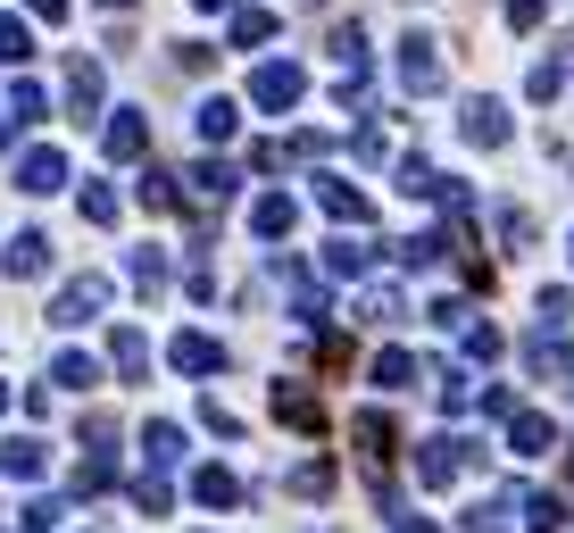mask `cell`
<instances>
[{"mask_svg":"<svg viewBox=\"0 0 574 533\" xmlns=\"http://www.w3.org/2000/svg\"><path fill=\"white\" fill-rule=\"evenodd\" d=\"M466 458H475V442H466V434H442V442H425L416 476H425V483H450V476H466Z\"/></svg>","mask_w":574,"mask_h":533,"instance_id":"cell-1","label":"cell"},{"mask_svg":"<svg viewBox=\"0 0 574 533\" xmlns=\"http://www.w3.org/2000/svg\"><path fill=\"white\" fill-rule=\"evenodd\" d=\"M250 100H259V109H292L300 100V67H259V76H250Z\"/></svg>","mask_w":574,"mask_h":533,"instance_id":"cell-2","label":"cell"},{"mask_svg":"<svg viewBox=\"0 0 574 533\" xmlns=\"http://www.w3.org/2000/svg\"><path fill=\"white\" fill-rule=\"evenodd\" d=\"M400 76L416 84V93H433V84H442V58H433V42H425V34L400 42Z\"/></svg>","mask_w":574,"mask_h":533,"instance_id":"cell-3","label":"cell"},{"mask_svg":"<svg viewBox=\"0 0 574 533\" xmlns=\"http://www.w3.org/2000/svg\"><path fill=\"white\" fill-rule=\"evenodd\" d=\"M42 250H51V242H42V233H25V242L9 250V275H42Z\"/></svg>","mask_w":574,"mask_h":533,"instance_id":"cell-10","label":"cell"},{"mask_svg":"<svg viewBox=\"0 0 574 533\" xmlns=\"http://www.w3.org/2000/svg\"><path fill=\"white\" fill-rule=\"evenodd\" d=\"M0 58H25V25H0Z\"/></svg>","mask_w":574,"mask_h":533,"instance_id":"cell-17","label":"cell"},{"mask_svg":"<svg viewBox=\"0 0 574 533\" xmlns=\"http://www.w3.org/2000/svg\"><path fill=\"white\" fill-rule=\"evenodd\" d=\"M408 376H416V367H408L400 350H383V359H375V383H408Z\"/></svg>","mask_w":574,"mask_h":533,"instance_id":"cell-15","label":"cell"},{"mask_svg":"<svg viewBox=\"0 0 574 533\" xmlns=\"http://www.w3.org/2000/svg\"><path fill=\"white\" fill-rule=\"evenodd\" d=\"M292 226V200H259V233H283Z\"/></svg>","mask_w":574,"mask_h":533,"instance_id":"cell-14","label":"cell"},{"mask_svg":"<svg viewBox=\"0 0 574 533\" xmlns=\"http://www.w3.org/2000/svg\"><path fill=\"white\" fill-rule=\"evenodd\" d=\"M201 133H208V142H225V133H234V109H225V100H208V109H201Z\"/></svg>","mask_w":574,"mask_h":533,"instance_id":"cell-13","label":"cell"},{"mask_svg":"<svg viewBox=\"0 0 574 533\" xmlns=\"http://www.w3.org/2000/svg\"><path fill=\"white\" fill-rule=\"evenodd\" d=\"M466 533H508V509H475V516H466Z\"/></svg>","mask_w":574,"mask_h":533,"instance_id":"cell-16","label":"cell"},{"mask_svg":"<svg viewBox=\"0 0 574 533\" xmlns=\"http://www.w3.org/2000/svg\"><path fill=\"white\" fill-rule=\"evenodd\" d=\"M109 159H142V117H117L109 126Z\"/></svg>","mask_w":574,"mask_h":533,"instance_id":"cell-7","label":"cell"},{"mask_svg":"<svg viewBox=\"0 0 574 533\" xmlns=\"http://www.w3.org/2000/svg\"><path fill=\"white\" fill-rule=\"evenodd\" d=\"M201 9H225V0H201Z\"/></svg>","mask_w":574,"mask_h":533,"instance_id":"cell-19","label":"cell"},{"mask_svg":"<svg viewBox=\"0 0 574 533\" xmlns=\"http://www.w3.org/2000/svg\"><path fill=\"white\" fill-rule=\"evenodd\" d=\"M400 533H433V525H425V516H416V525H400Z\"/></svg>","mask_w":574,"mask_h":533,"instance_id":"cell-18","label":"cell"},{"mask_svg":"<svg viewBox=\"0 0 574 533\" xmlns=\"http://www.w3.org/2000/svg\"><path fill=\"white\" fill-rule=\"evenodd\" d=\"M100 301H109V284H75L67 301H58V325H84V317H93Z\"/></svg>","mask_w":574,"mask_h":533,"instance_id":"cell-6","label":"cell"},{"mask_svg":"<svg viewBox=\"0 0 574 533\" xmlns=\"http://www.w3.org/2000/svg\"><path fill=\"white\" fill-rule=\"evenodd\" d=\"M175 367H192V376H208V367H217V342H201V334H184V342H175Z\"/></svg>","mask_w":574,"mask_h":533,"instance_id":"cell-8","label":"cell"},{"mask_svg":"<svg viewBox=\"0 0 574 533\" xmlns=\"http://www.w3.org/2000/svg\"><path fill=\"white\" fill-rule=\"evenodd\" d=\"M466 133H475V142H500V109H491V100H475V109H466Z\"/></svg>","mask_w":574,"mask_h":533,"instance_id":"cell-9","label":"cell"},{"mask_svg":"<svg viewBox=\"0 0 574 533\" xmlns=\"http://www.w3.org/2000/svg\"><path fill=\"white\" fill-rule=\"evenodd\" d=\"M350 434H358V450H367V458H375V467H391V450H400V434H391V425H383V417H358V425H350Z\"/></svg>","mask_w":574,"mask_h":533,"instance_id":"cell-4","label":"cell"},{"mask_svg":"<svg viewBox=\"0 0 574 533\" xmlns=\"http://www.w3.org/2000/svg\"><path fill=\"white\" fill-rule=\"evenodd\" d=\"M109 9H126V0H109Z\"/></svg>","mask_w":574,"mask_h":533,"instance_id":"cell-20","label":"cell"},{"mask_svg":"<svg viewBox=\"0 0 574 533\" xmlns=\"http://www.w3.org/2000/svg\"><path fill=\"white\" fill-rule=\"evenodd\" d=\"M58 184H67V159H58V151H34V159H25V192H58Z\"/></svg>","mask_w":574,"mask_h":533,"instance_id":"cell-5","label":"cell"},{"mask_svg":"<svg viewBox=\"0 0 574 533\" xmlns=\"http://www.w3.org/2000/svg\"><path fill=\"white\" fill-rule=\"evenodd\" d=\"M201 500H217V509H225V500H241V483L225 476V467H208V476H201Z\"/></svg>","mask_w":574,"mask_h":533,"instance_id":"cell-11","label":"cell"},{"mask_svg":"<svg viewBox=\"0 0 574 533\" xmlns=\"http://www.w3.org/2000/svg\"><path fill=\"white\" fill-rule=\"evenodd\" d=\"M0 142H9V126H0Z\"/></svg>","mask_w":574,"mask_h":533,"instance_id":"cell-21","label":"cell"},{"mask_svg":"<svg viewBox=\"0 0 574 533\" xmlns=\"http://www.w3.org/2000/svg\"><path fill=\"white\" fill-rule=\"evenodd\" d=\"M267 34H275V18H259V9H241V18H234V42H267Z\"/></svg>","mask_w":574,"mask_h":533,"instance_id":"cell-12","label":"cell"}]
</instances>
